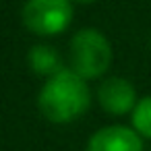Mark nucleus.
I'll list each match as a JSON object with an SVG mask.
<instances>
[{
  "label": "nucleus",
  "mask_w": 151,
  "mask_h": 151,
  "mask_svg": "<svg viewBox=\"0 0 151 151\" xmlns=\"http://www.w3.org/2000/svg\"><path fill=\"white\" fill-rule=\"evenodd\" d=\"M130 122L141 139H151V95H145L137 101L134 110L130 112Z\"/></svg>",
  "instance_id": "nucleus-7"
},
{
  "label": "nucleus",
  "mask_w": 151,
  "mask_h": 151,
  "mask_svg": "<svg viewBox=\"0 0 151 151\" xmlns=\"http://www.w3.org/2000/svg\"><path fill=\"white\" fill-rule=\"evenodd\" d=\"M87 151H143V139L134 132V128L112 124L89 137Z\"/></svg>",
  "instance_id": "nucleus-5"
},
{
  "label": "nucleus",
  "mask_w": 151,
  "mask_h": 151,
  "mask_svg": "<svg viewBox=\"0 0 151 151\" xmlns=\"http://www.w3.org/2000/svg\"><path fill=\"white\" fill-rule=\"evenodd\" d=\"M70 68L83 79H95L110 68L112 46L97 29H81L70 40Z\"/></svg>",
  "instance_id": "nucleus-2"
},
{
  "label": "nucleus",
  "mask_w": 151,
  "mask_h": 151,
  "mask_svg": "<svg viewBox=\"0 0 151 151\" xmlns=\"http://www.w3.org/2000/svg\"><path fill=\"white\" fill-rule=\"evenodd\" d=\"M81 2H91V0H81Z\"/></svg>",
  "instance_id": "nucleus-8"
},
{
  "label": "nucleus",
  "mask_w": 151,
  "mask_h": 151,
  "mask_svg": "<svg viewBox=\"0 0 151 151\" xmlns=\"http://www.w3.org/2000/svg\"><path fill=\"white\" fill-rule=\"evenodd\" d=\"M97 99H99V106L108 114H114V116H122V114L132 112L137 101H139L132 83L122 79V77L106 79L97 89Z\"/></svg>",
  "instance_id": "nucleus-4"
},
{
  "label": "nucleus",
  "mask_w": 151,
  "mask_h": 151,
  "mask_svg": "<svg viewBox=\"0 0 151 151\" xmlns=\"http://www.w3.org/2000/svg\"><path fill=\"white\" fill-rule=\"evenodd\" d=\"M91 104V91L87 81L79 77L73 68H62L52 75L37 95L40 112L56 124L73 122L83 116Z\"/></svg>",
  "instance_id": "nucleus-1"
},
{
  "label": "nucleus",
  "mask_w": 151,
  "mask_h": 151,
  "mask_svg": "<svg viewBox=\"0 0 151 151\" xmlns=\"http://www.w3.org/2000/svg\"><path fill=\"white\" fill-rule=\"evenodd\" d=\"M27 58H29L31 68L40 75H48V79L52 75H56L58 70H62V66L58 62V54L50 46H33Z\"/></svg>",
  "instance_id": "nucleus-6"
},
{
  "label": "nucleus",
  "mask_w": 151,
  "mask_h": 151,
  "mask_svg": "<svg viewBox=\"0 0 151 151\" xmlns=\"http://www.w3.org/2000/svg\"><path fill=\"white\" fill-rule=\"evenodd\" d=\"M23 23L40 35H56L73 21L70 0H27L23 4Z\"/></svg>",
  "instance_id": "nucleus-3"
}]
</instances>
